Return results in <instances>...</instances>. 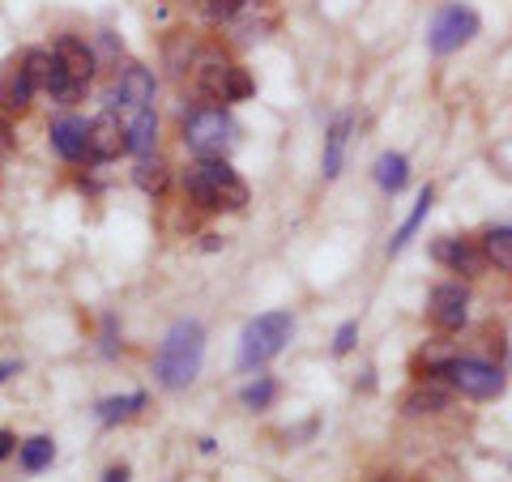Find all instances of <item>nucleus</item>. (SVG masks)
I'll use <instances>...</instances> for the list:
<instances>
[{"label": "nucleus", "mask_w": 512, "mask_h": 482, "mask_svg": "<svg viewBox=\"0 0 512 482\" xmlns=\"http://www.w3.org/2000/svg\"><path fill=\"white\" fill-rule=\"evenodd\" d=\"M184 197L201 214H244L252 201L248 180L231 167V158H192V167L180 175Z\"/></svg>", "instance_id": "obj_1"}, {"label": "nucleus", "mask_w": 512, "mask_h": 482, "mask_svg": "<svg viewBox=\"0 0 512 482\" xmlns=\"http://www.w3.org/2000/svg\"><path fill=\"white\" fill-rule=\"evenodd\" d=\"M205 367V325L197 316H180L154 350V384L167 393H184Z\"/></svg>", "instance_id": "obj_2"}, {"label": "nucleus", "mask_w": 512, "mask_h": 482, "mask_svg": "<svg viewBox=\"0 0 512 482\" xmlns=\"http://www.w3.org/2000/svg\"><path fill=\"white\" fill-rule=\"evenodd\" d=\"M419 380H444L457 397L470 401H495L504 397L508 376L500 363L478 359V355H444V359H427V372Z\"/></svg>", "instance_id": "obj_3"}, {"label": "nucleus", "mask_w": 512, "mask_h": 482, "mask_svg": "<svg viewBox=\"0 0 512 482\" xmlns=\"http://www.w3.org/2000/svg\"><path fill=\"white\" fill-rule=\"evenodd\" d=\"M291 333H295V312L291 308H274V312H261V316H252L244 333H239V355H235V372H261L265 363H274L286 342H291Z\"/></svg>", "instance_id": "obj_4"}, {"label": "nucleus", "mask_w": 512, "mask_h": 482, "mask_svg": "<svg viewBox=\"0 0 512 482\" xmlns=\"http://www.w3.org/2000/svg\"><path fill=\"white\" fill-rule=\"evenodd\" d=\"M180 146L192 158H231V150L239 146V120L227 107H192L180 120Z\"/></svg>", "instance_id": "obj_5"}, {"label": "nucleus", "mask_w": 512, "mask_h": 482, "mask_svg": "<svg viewBox=\"0 0 512 482\" xmlns=\"http://www.w3.org/2000/svg\"><path fill=\"white\" fill-rule=\"evenodd\" d=\"M478 35H483V18L478 9L461 5V0H448V5L436 9V18L427 26V52L431 56H453L461 47H470Z\"/></svg>", "instance_id": "obj_6"}, {"label": "nucleus", "mask_w": 512, "mask_h": 482, "mask_svg": "<svg viewBox=\"0 0 512 482\" xmlns=\"http://www.w3.org/2000/svg\"><path fill=\"white\" fill-rule=\"evenodd\" d=\"M22 64H26V73L35 77L39 94H47V99H52L56 107L69 111L73 103H82V99H86V90H90V86L73 82L69 69L60 64V56L52 52V47H26V52H22Z\"/></svg>", "instance_id": "obj_7"}, {"label": "nucleus", "mask_w": 512, "mask_h": 482, "mask_svg": "<svg viewBox=\"0 0 512 482\" xmlns=\"http://www.w3.org/2000/svg\"><path fill=\"white\" fill-rule=\"evenodd\" d=\"M154 99H158V77L150 64H137V60L116 69V77H111V86L103 94V103L111 111H141V107H154Z\"/></svg>", "instance_id": "obj_8"}, {"label": "nucleus", "mask_w": 512, "mask_h": 482, "mask_svg": "<svg viewBox=\"0 0 512 482\" xmlns=\"http://www.w3.org/2000/svg\"><path fill=\"white\" fill-rule=\"evenodd\" d=\"M427 320L436 333H461L470 325V286L461 278L436 282L427 291Z\"/></svg>", "instance_id": "obj_9"}, {"label": "nucleus", "mask_w": 512, "mask_h": 482, "mask_svg": "<svg viewBox=\"0 0 512 482\" xmlns=\"http://www.w3.org/2000/svg\"><path fill=\"white\" fill-rule=\"evenodd\" d=\"M231 56L222 52V43H201L197 60H192L188 69V82H192V94L205 103L222 107V90H227V73H231Z\"/></svg>", "instance_id": "obj_10"}, {"label": "nucleus", "mask_w": 512, "mask_h": 482, "mask_svg": "<svg viewBox=\"0 0 512 482\" xmlns=\"http://www.w3.org/2000/svg\"><path fill=\"white\" fill-rule=\"evenodd\" d=\"M431 261L448 273H457V278H483L491 269L483 244L470 235H440L436 244H431Z\"/></svg>", "instance_id": "obj_11"}, {"label": "nucleus", "mask_w": 512, "mask_h": 482, "mask_svg": "<svg viewBox=\"0 0 512 482\" xmlns=\"http://www.w3.org/2000/svg\"><path fill=\"white\" fill-rule=\"evenodd\" d=\"M120 154H128L124 120H120V111L103 107L99 116L90 120V150H86V163H90V167H103V163H116Z\"/></svg>", "instance_id": "obj_12"}, {"label": "nucleus", "mask_w": 512, "mask_h": 482, "mask_svg": "<svg viewBox=\"0 0 512 482\" xmlns=\"http://www.w3.org/2000/svg\"><path fill=\"white\" fill-rule=\"evenodd\" d=\"M47 141H52V150H56L69 167L86 163V150H90V120L77 116V111H60V116L47 124Z\"/></svg>", "instance_id": "obj_13"}, {"label": "nucleus", "mask_w": 512, "mask_h": 482, "mask_svg": "<svg viewBox=\"0 0 512 482\" xmlns=\"http://www.w3.org/2000/svg\"><path fill=\"white\" fill-rule=\"evenodd\" d=\"M52 52L60 56V64L69 69L73 82H82V86H90L94 77H99V69H103L94 43L86 35H77V30H60V35L52 39Z\"/></svg>", "instance_id": "obj_14"}, {"label": "nucleus", "mask_w": 512, "mask_h": 482, "mask_svg": "<svg viewBox=\"0 0 512 482\" xmlns=\"http://www.w3.org/2000/svg\"><path fill=\"white\" fill-rule=\"evenodd\" d=\"M39 99V86H35V77L26 73V64L22 56L18 60H9L5 69H0V116H26L30 107H35Z\"/></svg>", "instance_id": "obj_15"}, {"label": "nucleus", "mask_w": 512, "mask_h": 482, "mask_svg": "<svg viewBox=\"0 0 512 482\" xmlns=\"http://www.w3.org/2000/svg\"><path fill=\"white\" fill-rule=\"evenodd\" d=\"M453 389H448L444 380H414L406 397H402V419H436L453 406Z\"/></svg>", "instance_id": "obj_16"}, {"label": "nucleus", "mask_w": 512, "mask_h": 482, "mask_svg": "<svg viewBox=\"0 0 512 482\" xmlns=\"http://www.w3.org/2000/svg\"><path fill=\"white\" fill-rule=\"evenodd\" d=\"M350 133H355V116L342 111V116H333V124L325 128V154H320V175L333 184L346 167V146H350Z\"/></svg>", "instance_id": "obj_17"}, {"label": "nucleus", "mask_w": 512, "mask_h": 482, "mask_svg": "<svg viewBox=\"0 0 512 482\" xmlns=\"http://www.w3.org/2000/svg\"><path fill=\"white\" fill-rule=\"evenodd\" d=\"M158 133H163V124H158V111H154V107L128 111V120H124V137H128V154H133V158L158 154Z\"/></svg>", "instance_id": "obj_18"}, {"label": "nucleus", "mask_w": 512, "mask_h": 482, "mask_svg": "<svg viewBox=\"0 0 512 482\" xmlns=\"http://www.w3.org/2000/svg\"><path fill=\"white\" fill-rule=\"evenodd\" d=\"M431 205H436V188L423 184L419 192H414V205H410V214L402 218V227H397V231L389 235V248H384V252H389V256H402V252H406V244H410L414 235H419V227L427 222Z\"/></svg>", "instance_id": "obj_19"}, {"label": "nucleus", "mask_w": 512, "mask_h": 482, "mask_svg": "<svg viewBox=\"0 0 512 482\" xmlns=\"http://www.w3.org/2000/svg\"><path fill=\"white\" fill-rule=\"evenodd\" d=\"M146 406H150V397L141 393V389L116 393V397H103L99 406H94V419H99V427H120V423H133Z\"/></svg>", "instance_id": "obj_20"}, {"label": "nucleus", "mask_w": 512, "mask_h": 482, "mask_svg": "<svg viewBox=\"0 0 512 482\" xmlns=\"http://www.w3.org/2000/svg\"><path fill=\"white\" fill-rule=\"evenodd\" d=\"M372 180L384 197H397V192H406L410 184V158L402 150H384L376 163H372Z\"/></svg>", "instance_id": "obj_21"}, {"label": "nucleus", "mask_w": 512, "mask_h": 482, "mask_svg": "<svg viewBox=\"0 0 512 482\" xmlns=\"http://www.w3.org/2000/svg\"><path fill=\"white\" fill-rule=\"evenodd\" d=\"M133 184L146 192V197H163V192L171 188V163L163 154H146V158H133Z\"/></svg>", "instance_id": "obj_22"}, {"label": "nucleus", "mask_w": 512, "mask_h": 482, "mask_svg": "<svg viewBox=\"0 0 512 482\" xmlns=\"http://www.w3.org/2000/svg\"><path fill=\"white\" fill-rule=\"evenodd\" d=\"M197 52H201V39L192 35V30H171V35L163 39V64L171 69V77H188Z\"/></svg>", "instance_id": "obj_23"}, {"label": "nucleus", "mask_w": 512, "mask_h": 482, "mask_svg": "<svg viewBox=\"0 0 512 482\" xmlns=\"http://www.w3.org/2000/svg\"><path fill=\"white\" fill-rule=\"evenodd\" d=\"M478 244H483L491 269L512 273V222H495V227H487L483 235H478Z\"/></svg>", "instance_id": "obj_24"}, {"label": "nucleus", "mask_w": 512, "mask_h": 482, "mask_svg": "<svg viewBox=\"0 0 512 482\" xmlns=\"http://www.w3.org/2000/svg\"><path fill=\"white\" fill-rule=\"evenodd\" d=\"M278 393H282V384L274 380V376H265V372H256L244 389H239V406L244 410H252V414H261V410H269L278 401Z\"/></svg>", "instance_id": "obj_25"}, {"label": "nucleus", "mask_w": 512, "mask_h": 482, "mask_svg": "<svg viewBox=\"0 0 512 482\" xmlns=\"http://www.w3.org/2000/svg\"><path fill=\"white\" fill-rule=\"evenodd\" d=\"M56 461V440L52 436H30L18 444V465L26 474H43Z\"/></svg>", "instance_id": "obj_26"}, {"label": "nucleus", "mask_w": 512, "mask_h": 482, "mask_svg": "<svg viewBox=\"0 0 512 482\" xmlns=\"http://www.w3.org/2000/svg\"><path fill=\"white\" fill-rule=\"evenodd\" d=\"M248 5H256V0H201L197 9H201V18L210 26H231Z\"/></svg>", "instance_id": "obj_27"}, {"label": "nucleus", "mask_w": 512, "mask_h": 482, "mask_svg": "<svg viewBox=\"0 0 512 482\" xmlns=\"http://www.w3.org/2000/svg\"><path fill=\"white\" fill-rule=\"evenodd\" d=\"M252 90H256L252 73L244 69V64H231V73H227V90H222V107H227V103H244V99H252Z\"/></svg>", "instance_id": "obj_28"}, {"label": "nucleus", "mask_w": 512, "mask_h": 482, "mask_svg": "<svg viewBox=\"0 0 512 482\" xmlns=\"http://www.w3.org/2000/svg\"><path fill=\"white\" fill-rule=\"evenodd\" d=\"M355 342H359V320H342L338 333H333V355L346 359L355 350Z\"/></svg>", "instance_id": "obj_29"}, {"label": "nucleus", "mask_w": 512, "mask_h": 482, "mask_svg": "<svg viewBox=\"0 0 512 482\" xmlns=\"http://www.w3.org/2000/svg\"><path fill=\"white\" fill-rule=\"evenodd\" d=\"M116 337H120V320H116V316H103L99 350H103V355H107V359H111V355H116V350H120V342H116Z\"/></svg>", "instance_id": "obj_30"}, {"label": "nucleus", "mask_w": 512, "mask_h": 482, "mask_svg": "<svg viewBox=\"0 0 512 482\" xmlns=\"http://www.w3.org/2000/svg\"><path fill=\"white\" fill-rule=\"evenodd\" d=\"M13 150H18V128H13L9 116H0V158L13 154Z\"/></svg>", "instance_id": "obj_31"}, {"label": "nucleus", "mask_w": 512, "mask_h": 482, "mask_svg": "<svg viewBox=\"0 0 512 482\" xmlns=\"http://www.w3.org/2000/svg\"><path fill=\"white\" fill-rule=\"evenodd\" d=\"M18 444H22V440H18V436H13V431H9V427H0V461H9L13 453H18Z\"/></svg>", "instance_id": "obj_32"}, {"label": "nucleus", "mask_w": 512, "mask_h": 482, "mask_svg": "<svg viewBox=\"0 0 512 482\" xmlns=\"http://www.w3.org/2000/svg\"><path fill=\"white\" fill-rule=\"evenodd\" d=\"M128 478H133V474H128V465H107L99 482H128Z\"/></svg>", "instance_id": "obj_33"}, {"label": "nucleus", "mask_w": 512, "mask_h": 482, "mask_svg": "<svg viewBox=\"0 0 512 482\" xmlns=\"http://www.w3.org/2000/svg\"><path fill=\"white\" fill-rule=\"evenodd\" d=\"M18 372H22V363L18 359H5V363H0V384H5L9 376H18Z\"/></svg>", "instance_id": "obj_34"}, {"label": "nucleus", "mask_w": 512, "mask_h": 482, "mask_svg": "<svg viewBox=\"0 0 512 482\" xmlns=\"http://www.w3.org/2000/svg\"><path fill=\"white\" fill-rule=\"evenodd\" d=\"M201 239H205V244H201L205 252H218L222 244H227V235H214V231H210V235H201Z\"/></svg>", "instance_id": "obj_35"}, {"label": "nucleus", "mask_w": 512, "mask_h": 482, "mask_svg": "<svg viewBox=\"0 0 512 482\" xmlns=\"http://www.w3.org/2000/svg\"><path fill=\"white\" fill-rule=\"evenodd\" d=\"M175 5H201V0H175Z\"/></svg>", "instance_id": "obj_36"}, {"label": "nucleus", "mask_w": 512, "mask_h": 482, "mask_svg": "<svg viewBox=\"0 0 512 482\" xmlns=\"http://www.w3.org/2000/svg\"><path fill=\"white\" fill-rule=\"evenodd\" d=\"M508 470H512V465H508Z\"/></svg>", "instance_id": "obj_37"}]
</instances>
